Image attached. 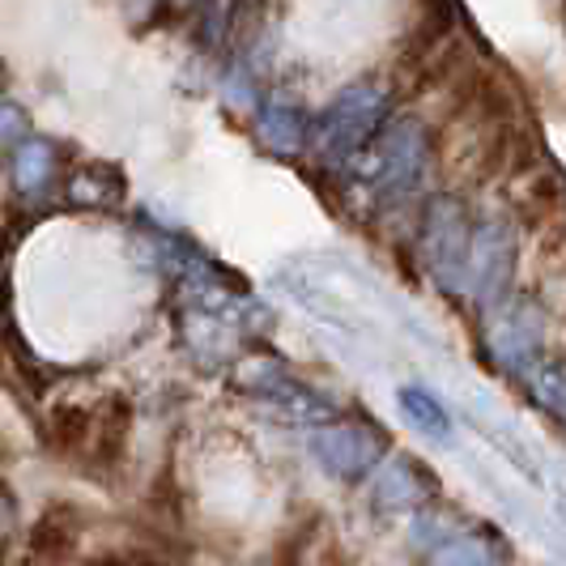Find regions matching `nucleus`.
Masks as SVG:
<instances>
[{
	"mask_svg": "<svg viewBox=\"0 0 566 566\" xmlns=\"http://www.w3.org/2000/svg\"><path fill=\"white\" fill-rule=\"evenodd\" d=\"M145 43L333 218L363 170H422L434 197L499 200L541 252H566L533 77L469 0H170Z\"/></svg>",
	"mask_w": 566,
	"mask_h": 566,
	"instance_id": "nucleus-1",
	"label": "nucleus"
},
{
	"mask_svg": "<svg viewBox=\"0 0 566 566\" xmlns=\"http://www.w3.org/2000/svg\"><path fill=\"white\" fill-rule=\"evenodd\" d=\"M128 430H133V405L124 397H107L94 409V430H90V448H85L94 473H112L128 455Z\"/></svg>",
	"mask_w": 566,
	"mask_h": 566,
	"instance_id": "nucleus-2",
	"label": "nucleus"
},
{
	"mask_svg": "<svg viewBox=\"0 0 566 566\" xmlns=\"http://www.w3.org/2000/svg\"><path fill=\"white\" fill-rule=\"evenodd\" d=\"M77 537H82V511L69 503H52L30 528V554L43 563H64L77 549Z\"/></svg>",
	"mask_w": 566,
	"mask_h": 566,
	"instance_id": "nucleus-3",
	"label": "nucleus"
},
{
	"mask_svg": "<svg viewBox=\"0 0 566 566\" xmlns=\"http://www.w3.org/2000/svg\"><path fill=\"white\" fill-rule=\"evenodd\" d=\"M90 430H94V409H85V405H56V409H52V422H48L52 452H56L60 460L85 455Z\"/></svg>",
	"mask_w": 566,
	"mask_h": 566,
	"instance_id": "nucleus-4",
	"label": "nucleus"
},
{
	"mask_svg": "<svg viewBox=\"0 0 566 566\" xmlns=\"http://www.w3.org/2000/svg\"><path fill=\"white\" fill-rule=\"evenodd\" d=\"M319 533V524H294L285 541L273 549V566H303L307 563V554H312V541Z\"/></svg>",
	"mask_w": 566,
	"mask_h": 566,
	"instance_id": "nucleus-5",
	"label": "nucleus"
}]
</instances>
